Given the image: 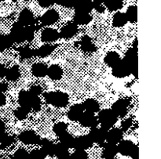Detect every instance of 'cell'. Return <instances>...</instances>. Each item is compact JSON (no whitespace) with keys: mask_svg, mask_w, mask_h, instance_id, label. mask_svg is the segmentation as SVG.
<instances>
[{"mask_svg":"<svg viewBox=\"0 0 161 159\" xmlns=\"http://www.w3.org/2000/svg\"><path fill=\"white\" fill-rule=\"evenodd\" d=\"M18 102L20 107L30 111L31 110L38 111L41 108V100L39 96L31 93L29 91L21 90L19 93Z\"/></svg>","mask_w":161,"mask_h":159,"instance_id":"1","label":"cell"},{"mask_svg":"<svg viewBox=\"0 0 161 159\" xmlns=\"http://www.w3.org/2000/svg\"><path fill=\"white\" fill-rule=\"evenodd\" d=\"M46 102L56 108H64L69 103V96L61 91L46 93L43 95Z\"/></svg>","mask_w":161,"mask_h":159,"instance_id":"2","label":"cell"},{"mask_svg":"<svg viewBox=\"0 0 161 159\" xmlns=\"http://www.w3.org/2000/svg\"><path fill=\"white\" fill-rule=\"evenodd\" d=\"M97 121L100 123L101 127L108 131L116 123L117 116L114 114L112 109H104L99 112Z\"/></svg>","mask_w":161,"mask_h":159,"instance_id":"3","label":"cell"},{"mask_svg":"<svg viewBox=\"0 0 161 159\" xmlns=\"http://www.w3.org/2000/svg\"><path fill=\"white\" fill-rule=\"evenodd\" d=\"M124 61L127 63L130 68V74L138 78V50H135L133 47L129 49L125 53L124 58Z\"/></svg>","mask_w":161,"mask_h":159,"instance_id":"4","label":"cell"},{"mask_svg":"<svg viewBox=\"0 0 161 159\" xmlns=\"http://www.w3.org/2000/svg\"><path fill=\"white\" fill-rule=\"evenodd\" d=\"M18 138L20 142L26 144V145L39 144L41 140L39 135L36 134L34 131H31V130H27V131L22 132L19 135Z\"/></svg>","mask_w":161,"mask_h":159,"instance_id":"5","label":"cell"},{"mask_svg":"<svg viewBox=\"0 0 161 159\" xmlns=\"http://www.w3.org/2000/svg\"><path fill=\"white\" fill-rule=\"evenodd\" d=\"M112 72L116 78H122L130 75V68L124 60H121L115 67H113Z\"/></svg>","mask_w":161,"mask_h":159,"instance_id":"6","label":"cell"},{"mask_svg":"<svg viewBox=\"0 0 161 159\" xmlns=\"http://www.w3.org/2000/svg\"><path fill=\"white\" fill-rule=\"evenodd\" d=\"M9 36L12 39L13 42L20 43L25 41V26L17 22L14 24L11 29Z\"/></svg>","mask_w":161,"mask_h":159,"instance_id":"7","label":"cell"},{"mask_svg":"<svg viewBox=\"0 0 161 159\" xmlns=\"http://www.w3.org/2000/svg\"><path fill=\"white\" fill-rule=\"evenodd\" d=\"M129 100L127 99H120L115 102L112 107V111L117 117H124L128 111Z\"/></svg>","mask_w":161,"mask_h":159,"instance_id":"8","label":"cell"},{"mask_svg":"<svg viewBox=\"0 0 161 159\" xmlns=\"http://www.w3.org/2000/svg\"><path fill=\"white\" fill-rule=\"evenodd\" d=\"M93 144L94 143L88 135L80 136L74 138L73 148H75V150L86 151V149L92 147Z\"/></svg>","mask_w":161,"mask_h":159,"instance_id":"9","label":"cell"},{"mask_svg":"<svg viewBox=\"0 0 161 159\" xmlns=\"http://www.w3.org/2000/svg\"><path fill=\"white\" fill-rule=\"evenodd\" d=\"M107 130H104L102 127L97 128V126L92 128V130L90 131V133L88 136L93 141V143H96L98 144H102L105 143V137H106Z\"/></svg>","mask_w":161,"mask_h":159,"instance_id":"10","label":"cell"},{"mask_svg":"<svg viewBox=\"0 0 161 159\" xmlns=\"http://www.w3.org/2000/svg\"><path fill=\"white\" fill-rule=\"evenodd\" d=\"M79 121L83 127H87V128H94L97 126L98 123L97 118L96 117L94 113L87 112V111L83 112Z\"/></svg>","mask_w":161,"mask_h":159,"instance_id":"11","label":"cell"},{"mask_svg":"<svg viewBox=\"0 0 161 159\" xmlns=\"http://www.w3.org/2000/svg\"><path fill=\"white\" fill-rule=\"evenodd\" d=\"M77 31H78V25L74 22H69L61 30V32L59 33L60 38L64 39H72L76 34Z\"/></svg>","mask_w":161,"mask_h":159,"instance_id":"12","label":"cell"},{"mask_svg":"<svg viewBox=\"0 0 161 159\" xmlns=\"http://www.w3.org/2000/svg\"><path fill=\"white\" fill-rule=\"evenodd\" d=\"M59 19V14L54 9H49L40 17L41 24L42 26H50L56 23Z\"/></svg>","mask_w":161,"mask_h":159,"instance_id":"13","label":"cell"},{"mask_svg":"<svg viewBox=\"0 0 161 159\" xmlns=\"http://www.w3.org/2000/svg\"><path fill=\"white\" fill-rule=\"evenodd\" d=\"M122 139L123 131L120 129H110V130H108V131H107L106 137H105V140L107 141V143L117 144L122 140Z\"/></svg>","mask_w":161,"mask_h":159,"instance_id":"14","label":"cell"},{"mask_svg":"<svg viewBox=\"0 0 161 159\" xmlns=\"http://www.w3.org/2000/svg\"><path fill=\"white\" fill-rule=\"evenodd\" d=\"M60 38L59 32L51 28H47L42 31L41 39L43 42H53Z\"/></svg>","mask_w":161,"mask_h":159,"instance_id":"15","label":"cell"},{"mask_svg":"<svg viewBox=\"0 0 161 159\" xmlns=\"http://www.w3.org/2000/svg\"><path fill=\"white\" fill-rule=\"evenodd\" d=\"M83 112H84V109H83L82 104L76 103V104L72 105V106L69 108L67 115L69 120L77 122V121L80 120V119L81 118Z\"/></svg>","mask_w":161,"mask_h":159,"instance_id":"16","label":"cell"},{"mask_svg":"<svg viewBox=\"0 0 161 159\" xmlns=\"http://www.w3.org/2000/svg\"><path fill=\"white\" fill-rule=\"evenodd\" d=\"M34 15L32 12L28 9H24L19 15V23L21 24L25 27L29 26L33 24L35 20Z\"/></svg>","mask_w":161,"mask_h":159,"instance_id":"17","label":"cell"},{"mask_svg":"<svg viewBox=\"0 0 161 159\" xmlns=\"http://www.w3.org/2000/svg\"><path fill=\"white\" fill-rule=\"evenodd\" d=\"M103 151H102V158L105 159H114L118 153L117 145L110 144V143H103Z\"/></svg>","mask_w":161,"mask_h":159,"instance_id":"18","label":"cell"},{"mask_svg":"<svg viewBox=\"0 0 161 159\" xmlns=\"http://www.w3.org/2000/svg\"><path fill=\"white\" fill-rule=\"evenodd\" d=\"M135 146V144L130 140H121L117 146L118 153L124 156H130Z\"/></svg>","mask_w":161,"mask_h":159,"instance_id":"19","label":"cell"},{"mask_svg":"<svg viewBox=\"0 0 161 159\" xmlns=\"http://www.w3.org/2000/svg\"><path fill=\"white\" fill-rule=\"evenodd\" d=\"M73 19L74 23L76 24L77 25H86L91 23L92 20V17L88 13L75 11Z\"/></svg>","mask_w":161,"mask_h":159,"instance_id":"20","label":"cell"},{"mask_svg":"<svg viewBox=\"0 0 161 159\" xmlns=\"http://www.w3.org/2000/svg\"><path fill=\"white\" fill-rule=\"evenodd\" d=\"M52 80H59L62 78L63 71L58 64H52L47 67V75Z\"/></svg>","mask_w":161,"mask_h":159,"instance_id":"21","label":"cell"},{"mask_svg":"<svg viewBox=\"0 0 161 159\" xmlns=\"http://www.w3.org/2000/svg\"><path fill=\"white\" fill-rule=\"evenodd\" d=\"M39 145L41 146V150L45 153L46 155H48V156H54V150H55V144H53L49 140L44 139L40 140V142H39Z\"/></svg>","mask_w":161,"mask_h":159,"instance_id":"22","label":"cell"},{"mask_svg":"<svg viewBox=\"0 0 161 159\" xmlns=\"http://www.w3.org/2000/svg\"><path fill=\"white\" fill-rule=\"evenodd\" d=\"M31 73L35 77L43 78L47 75V67L42 63H36L31 67Z\"/></svg>","mask_w":161,"mask_h":159,"instance_id":"23","label":"cell"},{"mask_svg":"<svg viewBox=\"0 0 161 159\" xmlns=\"http://www.w3.org/2000/svg\"><path fill=\"white\" fill-rule=\"evenodd\" d=\"M84 111L91 113L98 112L100 110V105L94 99H87L82 103Z\"/></svg>","mask_w":161,"mask_h":159,"instance_id":"24","label":"cell"},{"mask_svg":"<svg viewBox=\"0 0 161 159\" xmlns=\"http://www.w3.org/2000/svg\"><path fill=\"white\" fill-rule=\"evenodd\" d=\"M80 46L83 51L86 53H92L96 50V46L93 43L91 38L87 35H85L82 38L81 42H80Z\"/></svg>","mask_w":161,"mask_h":159,"instance_id":"25","label":"cell"},{"mask_svg":"<svg viewBox=\"0 0 161 159\" xmlns=\"http://www.w3.org/2000/svg\"><path fill=\"white\" fill-rule=\"evenodd\" d=\"M57 45H50V44H46V45H42L38 50H36V56L42 58L47 57L53 53Z\"/></svg>","mask_w":161,"mask_h":159,"instance_id":"26","label":"cell"},{"mask_svg":"<svg viewBox=\"0 0 161 159\" xmlns=\"http://www.w3.org/2000/svg\"><path fill=\"white\" fill-rule=\"evenodd\" d=\"M120 61L121 58L119 56V53L115 51H111L108 53V54L105 57V63L108 67H112V68L115 67Z\"/></svg>","mask_w":161,"mask_h":159,"instance_id":"27","label":"cell"},{"mask_svg":"<svg viewBox=\"0 0 161 159\" xmlns=\"http://www.w3.org/2000/svg\"><path fill=\"white\" fill-rule=\"evenodd\" d=\"M54 155L58 159H68L70 157L69 148L64 147L61 144H55V150H54Z\"/></svg>","mask_w":161,"mask_h":159,"instance_id":"28","label":"cell"},{"mask_svg":"<svg viewBox=\"0 0 161 159\" xmlns=\"http://www.w3.org/2000/svg\"><path fill=\"white\" fill-rule=\"evenodd\" d=\"M20 67L17 65H14L13 67H11L10 68L6 69V75H5V77H6V79L8 81L14 82L16 81V80L20 78Z\"/></svg>","mask_w":161,"mask_h":159,"instance_id":"29","label":"cell"},{"mask_svg":"<svg viewBox=\"0 0 161 159\" xmlns=\"http://www.w3.org/2000/svg\"><path fill=\"white\" fill-rule=\"evenodd\" d=\"M128 22L127 18V16L125 13L121 12H117L114 14L113 18V24L116 28H121L127 24Z\"/></svg>","mask_w":161,"mask_h":159,"instance_id":"30","label":"cell"},{"mask_svg":"<svg viewBox=\"0 0 161 159\" xmlns=\"http://www.w3.org/2000/svg\"><path fill=\"white\" fill-rule=\"evenodd\" d=\"M60 144L64 145L67 148H73V143H74V137L69 133L68 132H65L64 133L59 136Z\"/></svg>","mask_w":161,"mask_h":159,"instance_id":"31","label":"cell"},{"mask_svg":"<svg viewBox=\"0 0 161 159\" xmlns=\"http://www.w3.org/2000/svg\"><path fill=\"white\" fill-rule=\"evenodd\" d=\"M14 43L9 34H0V53L9 49Z\"/></svg>","mask_w":161,"mask_h":159,"instance_id":"32","label":"cell"},{"mask_svg":"<svg viewBox=\"0 0 161 159\" xmlns=\"http://www.w3.org/2000/svg\"><path fill=\"white\" fill-rule=\"evenodd\" d=\"M14 142V137L13 136L3 133L0 135V148L5 149L12 145Z\"/></svg>","mask_w":161,"mask_h":159,"instance_id":"33","label":"cell"},{"mask_svg":"<svg viewBox=\"0 0 161 159\" xmlns=\"http://www.w3.org/2000/svg\"><path fill=\"white\" fill-rule=\"evenodd\" d=\"M19 55L22 59H30V58L36 56V50H32L29 46L20 47L19 49Z\"/></svg>","mask_w":161,"mask_h":159,"instance_id":"34","label":"cell"},{"mask_svg":"<svg viewBox=\"0 0 161 159\" xmlns=\"http://www.w3.org/2000/svg\"><path fill=\"white\" fill-rule=\"evenodd\" d=\"M105 6L110 11H117L123 6L121 0H105Z\"/></svg>","mask_w":161,"mask_h":159,"instance_id":"35","label":"cell"},{"mask_svg":"<svg viewBox=\"0 0 161 159\" xmlns=\"http://www.w3.org/2000/svg\"><path fill=\"white\" fill-rule=\"evenodd\" d=\"M127 20L131 23H135L137 22V6H131L127 9V13H126Z\"/></svg>","mask_w":161,"mask_h":159,"instance_id":"36","label":"cell"},{"mask_svg":"<svg viewBox=\"0 0 161 159\" xmlns=\"http://www.w3.org/2000/svg\"><path fill=\"white\" fill-rule=\"evenodd\" d=\"M68 130V125L64 122H58V123L55 124L53 125V131L54 132L55 134L57 136H61V134L64 133L65 132H67Z\"/></svg>","mask_w":161,"mask_h":159,"instance_id":"37","label":"cell"},{"mask_svg":"<svg viewBox=\"0 0 161 159\" xmlns=\"http://www.w3.org/2000/svg\"><path fill=\"white\" fill-rule=\"evenodd\" d=\"M28 113H29V111H28V110L22 108V107H20V108H17V109L14 111V116H15L18 120H25V119L28 117Z\"/></svg>","mask_w":161,"mask_h":159,"instance_id":"38","label":"cell"},{"mask_svg":"<svg viewBox=\"0 0 161 159\" xmlns=\"http://www.w3.org/2000/svg\"><path fill=\"white\" fill-rule=\"evenodd\" d=\"M35 30L31 25L25 27V39L28 42H31L34 39Z\"/></svg>","mask_w":161,"mask_h":159,"instance_id":"39","label":"cell"},{"mask_svg":"<svg viewBox=\"0 0 161 159\" xmlns=\"http://www.w3.org/2000/svg\"><path fill=\"white\" fill-rule=\"evenodd\" d=\"M46 156L47 155L41 149H36L28 155V159H45Z\"/></svg>","mask_w":161,"mask_h":159,"instance_id":"40","label":"cell"},{"mask_svg":"<svg viewBox=\"0 0 161 159\" xmlns=\"http://www.w3.org/2000/svg\"><path fill=\"white\" fill-rule=\"evenodd\" d=\"M70 159H87L88 155L86 151L76 150L72 155L69 157Z\"/></svg>","mask_w":161,"mask_h":159,"instance_id":"41","label":"cell"},{"mask_svg":"<svg viewBox=\"0 0 161 159\" xmlns=\"http://www.w3.org/2000/svg\"><path fill=\"white\" fill-rule=\"evenodd\" d=\"M28 155L25 149H19L14 153L12 159H28Z\"/></svg>","mask_w":161,"mask_h":159,"instance_id":"42","label":"cell"},{"mask_svg":"<svg viewBox=\"0 0 161 159\" xmlns=\"http://www.w3.org/2000/svg\"><path fill=\"white\" fill-rule=\"evenodd\" d=\"M132 125V119H127L126 120H124L122 122V125H121V130L123 132L127 131L130 128V126Z\"/></svg>","mask_w":161,"mask_h":159,"instance_id":"43","label":"cell"},{"mask_svg":"<svg viewBox=\"0 0 161 159\" xmlns=\"http://www.w3.org/2000/svg\"><path fill=\"white\" fill-rule=\"evenodd\" d=\"M56 3L64 7L71 8L73 6V0H56Z\"/></svg>","mask_w":161,"mask_h":159,"instance_id":"44","label":"cell"},{"mask_svg":"<svg viewBox=\"0 0 161 159\" xmlns=\"http://www.w3.org/2000/svg\"><path fill=\"white\" fill-rule=\"evenodd\" d=\"M38 3H39V6H41L42 7L47 8L54 4V3H56V0H38Z\"/></svg>","mask_w":161,"mask_h":159,"instance_id":"45","label":"cell"},{"mask_svg":"<svg viewBox=\"0 0 161 159\" xmlns=\"http://www.w3.org/2000/svg\"><path fill=\"white\" fill-rule=\"evenodd\" d=\"M29 91L31 93L34 94V95L36 96H39L42 92V89L39 86H32L31 88H30Z\"/></svg>","mask_w":161,"mask_h":159,"instance_id":"46","label":"cell"},{"mask_svg":"<svg viewBox=\"0 0 161 159\" xmlns=\"http://www.w3.org/2000/svg\"><path fill=\"white\" fill-rule=\"evenodd\" d=\"M130 156L131 157L132 159H139V149H138V146H135Z\"/></svg>","mask_w":161,"mask_h":159,"instance_id":"47","label":"cell"},{"mask_svg":"<svg viewBox=\"0 0 161 159\" xmlns=\"http://www.w3.org/2000/svg\"><path fill=\"white\" fill-rule=\"evenodd\" d=\"M6 68L3 64H0V78L5 77V75H6Z\"/></svg>","mask_w":161,"mask_h":159,"instance_id":"48","label":"cell"},{"mask_svg":"<svg viewBox=\"0 0 161 159\" xmlns=\"http://www.w3.org/2000/svg\"><path fill=\"white\" fill-rule=\"evenodd\" d=\"M6 103V97L3 93L0 92V107H3Z\"/></svg>","mask_w":161,"mask_h":159,"instance_id":"49","label":"cell"},{"mask_svg":"<svg viewBox=\"0 0 161 159\" xmlns=\"http://www.w3.org/2000/svg\"><path fill=\"white\" fill-rule=\"evenodd\" d=\"M8 89V85L6 82L0 83V92H6Z\"/></svg>","mask_w":161,"mask_h":159,"instance_id":"50","label":"cell"},{"mask_svg":"<svg viewBox=\"0 0 161 159\" xmlns=\"http://www.w3.org/2000/svg\"><path fill=\"white\" fill-rule=\"evenodd\" d=\"M5 131H6V125L3 121L0 120V135L5 133Z\"/></svg>","mask_w":161,"mask_h":159,"instance_id":"51","label":"cell"},{"mask_svg":"<svg viewBox=\"0 0 161 159\" xmlns=\"http://www.w3.org/2000/svg\"><path fill=\"white\" fill-rule=\"evenodd\" d=\"M133 48L135 49V50H138V40L137 39H135V42H134Z\"/></svg>","mask_w":161,"mask_h":159,"instance_id":"52","label":"cell"},{"mask_svg":"<svg viewBox=\"0 0 161 159\" xmlns=\"http://www.w3.org/2000/svg\"><path fill=\"white\" fill-rule=\"evenodd\" d=\"M3 159H7V158H3Z\"/></svg>","mask_w":161,"mask_h":159,"instance_id":"53","label":"cell"},{"mask_svg":"<svg viewBox=\"0 0 161 159\" xmlns=\"http://www.w3.org/2000/svg\"><path fill=\"white\" fill-rule=\"evenodd\" d=\"M68 159H70V158H68Z\"/></svg>","mask_w":161,"mask_h":159,"instance_id":"54","label":"cell"}]
</instances>
